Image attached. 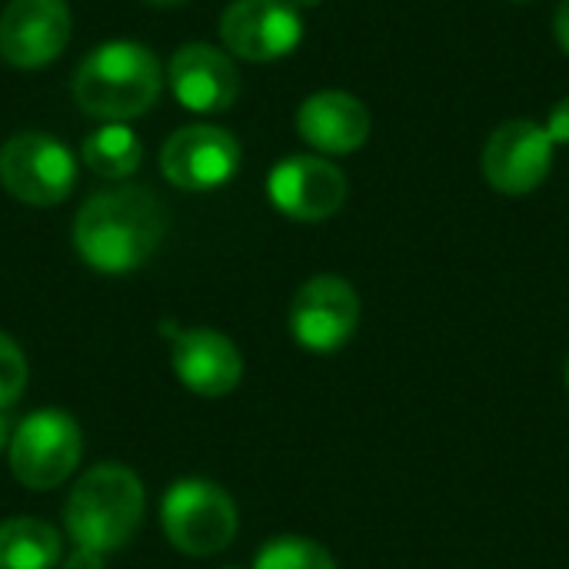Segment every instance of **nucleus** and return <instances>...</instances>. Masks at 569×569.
Instances as JSON below:
<instances>
[{
	"mask_svg": "<svg viewBox=\"0 0 569 569\" xmlns=\"http://www.w3.org/2000/svg\"><path fill=\"white\" fill-rule=\"evenodd\" d=\"M167 233V210L147 187H113L93 193L73 220V247L97 273H130L143 267Z\"/></svg>",
	"mask_w": 569,
	"mask_h": 569,
	"instance_id": "nucleus-1",
	"label": "nucleus"
},
{
	"mask_svg": "<svg viewBox=\"0 0 569 569\" xmlns=\"http://www.w3.org/2000/svg\"><path fill=\"white\" fill-rule=\"evenodd\" d=\"M163 87L157 53L137 40H107L93 47L73 73V100L87 117L127 123L143 117Z\"/></svg>",
	"mask_w": 569,
	"mask_h": 569,
	"instance_id": "nucleus-2",
	"label": "nucleus"
},
{
	"mask_svg": "<svg viewBox=\"0 0 569 569\" xmlns=\"http://www.w3.org/2000/svg\"><path fill=\"white\" fill-rule=\"evenodd\" d=\"M147 510L140 477L123 463H100L87 470L67 497L63 523L73 547L113 553L133 540Z\"/></svg>",
	"mask_w": 569,
	"mask_h": 569,
	"instance_id": "nucleus-3",
	"label": "nucleus"
},
{
	"mask_svg": "<svg viewBox=\"0 0 569 569\" xmlns=\"http://www.w3.org/2000/svg\"><path fill=\"white\" fill-rule=\"evenodd\" d=\"M160 523L173 550L213 557L237 537V507L230 493L210 480H177L163 493Z\"/></svg>",
	"mask_w": 569,
	"mask_h": 569,
	"instance_id": "nucleus-4",
	"label": "nucleus"
},
{
	"mask_svg": "<svg viewBox=\"0 0 569 569\" xmlns=\"http://www.w3.org/2000/svg\"><path fill=\"white\" fill-rule=\"evenodd\" d=\"M83 437L67 410L43 407L23 417L10 437V470L27 490L60 487L80 463Z\"/></svg>",
	"mask_w": 569,
	"mask_h": 569,
	"instance_id": "nucleus-5",
	"label": "nucleus"
},
{
	"mask_svg": "<svg viewBox=\"0 0 569 569\" xmlns=\"http://www.w3.org/2000/svg\"><path fill=\"white\" fill-rule=\"evenodd\" d=\"M0 183L10 197L30 207L63 203L77 183L73 150L40 130L13 133L0 147Z\"/></svg>",
	"mask_w": 569,
	"mask_h": 569,
	"instance_id": "nucleus-6",
	"label": "nucleus"
},
{
	"mask_svg": "<svg viewBox=\"0 0 569 569\" xmlns=\"http://www.w3.org/2000/svg\"><path fill=\"white\" fill-rule=\"evenodd\" d=\"M553 150L557 143L543 123L507 120L483 143V180L507 197L533 193L553 170Z\"/></svg>",
	"mask_w": 569,
	"mask_h": 569,
	"instance_id": "nucleus-7",
	"label": "nucleus"
},
{
	"mask_svg": "<svg viewBox=\"0 0 569 569\" xmlns=\"http://www.w3.org/2000/svg\"><path fill=\"white\" fill-rule=\"evenodd\" d=\"M360 327V293L337 273L310 277L290 303V333L310 353L340 350Z\"/></svg>",
	"mask_w": 569,
	"mask_h": 569,
	"instance_id": "nucleus-8",
	"label": "nucleus"
},
{
	"mask_svg": "<svg viewBox=\"0 0 569 569\" xmlns=\"http://www.w3.org/2000/svg\"><path fill=\"white\" fill-rule=\"evenodd\" d=\"M220 40L250 63L283 60L303 40V17L290 0H233L220 17Z\"/></svg>",
	"mask_w": 569,
	"mask_h": 569,
	"instance_id": "nucleus-9",
	"label": "nucleus"
},
{
	"mask_svg": "<svg viewBox=\"0 0 569 569\" xmlns=\"http://www.w3.org/2000/svg\"><path fill=\"white\" fill-rule=\"evenodd\" d=\"M160 170L180 190H217L237 177L240 143L223 127L190 123L167 137L160 150Z\"/></svg>",
	"mask_w": 569,
	"mask_h": 569,
	"instance_id": "nucleus-10",
	"label": "nucleus"
},
{
	"mask_svg": "<svg viewBox=\"0 0 569 569\" xmlns=\"http://www.w3.org/2000/svg\"><path fill=\"white\" fill-rule=\"evenodd\" d=\"M270 203L300 223H320L347 203V177L337 163L313 153L283 157L267 177Z\"/></svg>",
	"mask_w": 569,
	"mask_h": 569,
	"instance_id": "nucleus-11",
	"label": "nucleus"
},
{
	"mask_svg": "<svg viewBox=\"0 0 569 569\" xmlns=\"http://www.w3.org/2000/svg\"><path fill=\"white\" fill-rule=\"evenodd\" d=\"M73 33L67 0H10L0 13V57L20 70L57 60Z\"/></svg>",
	"mask_w": 569,
	"mask_h": 569,
	"instance_id": "nucleus-12",
	"label": "nucleus"
},
{
	"mask_svg": "<svg viewBox=\"0 0 569 569\" xmlns=\"http://www.w3.org/2000/svg\"><path fill=\"white\" fill-rule=\"evenodd\" d=\"M170 90L193 113H223L240 97V73L227 50L213 43H183L167 67Z\"/></svg>",
	"mask_w": 569,
	"mask_h": 569,
	"instance_id": "nucleus-13",
	"label": "nucleus"
},
{
	"mask_svg": "<svg viewBox=\"0 0 569 569\" xmlns=\"http://www.w3.org/2000/svg\"><path fill=\"white\" fill-rule=\"evenodd\" d=\"M173 373L197 397H227L243 377V357L230 337L210 327L173 333Z\"/></svg>",
	"mask_w": 569,
	"mask_h": 569,
	"instance_id": "nucleus-14",
	"label": "nucleus"
},
{
	"mask_svg": "<svg viewBox=\"0 0 569 569\" xmlns=\"http://www.w3.org/2000/svg\"><path fill=\"white\" fill-rule=\"evenodd\" d=\"M297 133L317 153L343 157L367 143L370 137V110L360 97L347 90H320L310 93L297 110Z\"/></svg>",
	"mask_w": 569,
	"mask_h": 569,
	"instance_id": "nucleus-15",
	"label": "nucleus"
},
{
	"mask_svg": "<svg viewBox=\"0 0 569 569\" xmlns=\"http://www.w3.org/2000/svg\"><path fill=\"white\" fill-rule=\"evenodd\" d=\"M60 560V533L37 517H10L0 523V569H53Z\"/></svg>",
	"mask_w": 569,
	"mask_h": 569,
	"instance_id": "nucleus-16",
	"label": "nucleus"
},
{
	"mask_svg": "<svg viewBox=\"0 0 569 569\" xmlns=\"http://www.w3.org/2000/svg\"><path fill=\"white\" fill-rule=\"evenodd\" d=\"M80 157L97 177L127 180L143 163V143L127 123H103L83 140Z\"/></svg>",
	"mask_w": 569,
	"mask_h": 569,
	"instance_id": "nucleus-17",
	"label": "nucleus"
},
{
	"mask_svg": "<svg viewBox=\"0 0 569 569\" xmlns=\"http://www.w3.org/2000/svg\"><path fill=\"white\" fill-rule=\"evenodd\" d=\"M253 569H337V560L310 537H273L257 550Z\"/></svg>",
	"mask_w": 569,
	"mask_h": 569,
	"instance_id": "nucleus-18",
	"label": "nucleus"
},
{
	"mask_svg": "<svg viewBox=\"0 0 569 569\" xmlns=\"http://www.w3.org/2000/svg\"><path fill=\"white\" fill-rule=\"evenodd\" d=\"M27 387V360L20 347L0 330V410H10Z\"/></svg>",
	"mask_w": 569,
	"mask_h": 569,
	"instance_id": "nucleus-19",
	"label": "nucleus"
},
{
	"mask_svg": "<svg viewBox=\"0 0 569 569\" xmlns=\"http://www.w3.org/2000/svg\"><path fill=\"white\" fill-rule=\"evenodd\" d=\"M543 127L553 137V143H569V97H563L560 103H553V110H550Z\"/></svg>",
	"mask_w": 569,
	"mask_h": 569,
	"instance_id": "nucleus-20",
	"label": "nucleus"
},
{
	"mask_svg": "<svg viewBox=\"0 0 569 569\" xmlns=\"http://www.w3.org/2000/svg\"><path fill=\"white\" fill-rule=\"evenodd\" d=\"M63 569H103V553H93V550L73 547V553L67 557Z\"/></svg>",
	"mask_w": 569,
	"mask_h": 569,
	"instance_id": "nucleus-21",
	"label": "nucleus"
},
{
	"mask_svg": "<svg viewBox=\"0 0 569 569\" xmlns=\"http://www.w3.org/2000/svg\"><path fill=\"white\" fill-rule=\"evenodd\" d=\"M553 33H557V43L563 47V53H569V0H563L553 13Z\"/></svg>",
	"mask_w": 569,
	"mask_h": 569,
	"instance_id": "nucleus-22",
	"label": "nucleus"
},
{
	"mask_svg": "<svg viewBox=\"0 0 569 569\" xmlns=\"http://www.w3.org/2000/svg\"><path fill=\"white\" fill-rule=\"evenodd\" d=\"M10 437H13V427H10V417L7 410H0V453L10 447Z\"/></svg>",
	"mask_w": 569,
	"mask_h": 569,
	"instance_id": "nucleus-23",
	"label": "nucleus"
},
{
	"mask_svg": "<svg viewBox=\"0 0 569 569\" xmlns=\"http://www.w3.org/2000/svg\"><path fill=\"white\" fill-rule=\"evenodd\" d=\"M290 3H293L297 10H310V7H320L323 0H290Z\"/></svg>",
	"mask_w": 569,
	"mask_h": 569,
	"instance_id": "nucleus-24",
	"label": "nucleus"
},
{
	"mask_svg": "<svg viewBox=\"0 0 569 569\" xmlns=\"http://www.w3.org/2000/svg\"><path fill=\"white\" fill-rule=\"evenodd\" d=\"M147 3H157V7H177V3H187V0H147Z\"/></svg>",
	"mask_w": 569,
	"mask_h": 569,
	"instance_id": "nucleus-25",
	"label": "nucleus"
},
{
	"mask_svg": "<svg viewBox=\"0 0 569 569\" xmlns=\"http://www.w3.org/2000/svg\"><path fill=\"white\" fill-rule=\"evenodd\" d=\"M563 380H567V390H569V357H567V367H563Z\"/></svg>",
	"mask_w": 569,
	"mask_h": 569,
	"instance_id": "nucleus-26",
	"label": "nucleus"
},
{
	"mask_svg": "<svg viewBox=\"0 0 569 569\" xmlns=\"http://www.w3.org/2000/svg\"><path fill=\"white\" fill-rule=\"evenodd\" d=\"M223 569H240V567H223Z\"/></svg>",
	"mask_w": 569,
	"mask_h": 569,
	"instance_id": "nucleus-27",
	"label": "nucleus"
},
{
	"mask_svg": "<svg viewBox=\"0 0 569 569\" xmlns=\"http://www.w3.org/2000/svg\"><path fill=\"white\" fill-rule=\"evenodd\" d=\"M517 3H527V0H517Z\"/></svg>",
	"mask_w": 569,
	"mask_h": 569,
	"instance_id": "nucleus-28",
	"label": "nucleus"
}]
</instances>
